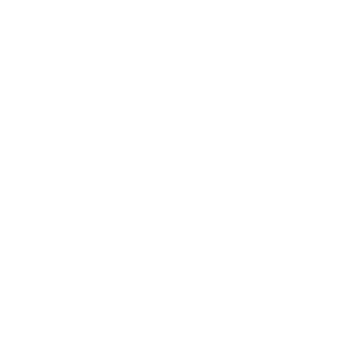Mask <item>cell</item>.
I'll list each match as a JSON object with an SVG mask.
<instances>
[]
</instances>
